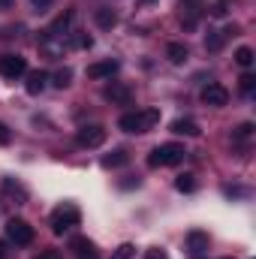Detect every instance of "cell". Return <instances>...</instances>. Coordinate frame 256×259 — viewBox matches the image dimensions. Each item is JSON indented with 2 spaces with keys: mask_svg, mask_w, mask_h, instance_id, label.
<instances>
[{
  "mask_svg": "<svg viewBox=\"0 0 256 259\" xmlns=\"http://www.w3.org/2000/svg\"><path fill=\"white\" fill-rule=\"evenodd\" d=\"M33 259H61V250H52V247H49V250H39Z\"/></svg>",
  "mask_w": 256,
  "mask_h": 259,
  "instance_id": "cell-30",
  "label": "cell"
},
{
  "mask_svg": "<svg viewBox=\"0 0 256 259\" xmlns=\"http://www.w3.org/2000/svg\"><path fill=\"white\" fill-rule=\"evenodd\" d=\"M72 18H75V12L72 9H66V12H61L52 24H49V30L42 33V39H61L66 30H69V24H72Z\"/></svg>",
  "mask_w": 256,
  "mask_h": 259,
  "instance_id": "cell-9",
  "label": "cell"
},
{
  "mask_svg": "<svg viewBox=\"0 0 256 259\" xmlns=\"http://www.w3.org/2000/svg\"><path fill=\"white\" fill-rule=\"evenodd\" d=\"M196 187H199V181H196L193 172H184V175L175 178V190H178V193H193Z\"/></svg>",
  "mask_w": 256,
  "mask_h": 259,
  "instance_id": "cell-19",
  "label": "cell"
},
{
  "mask_svg": "<svg viewBox=\"0 0 256 259\" xmlns=\"http://www.w3.org/2000/svg\"><path fill=\"white\" fill-rule=\"evenodd\" d=\"M0 75L9 78V81L27 75V58H21V55H3L0 58Z\"/></svg>",
  "mask_w": 256,
  "mask_h": 259,
  "instance_id": "cell-6",
  "label": "cell"
},
{
  "mask_svg": "<svg viewBox=\"0 0 256 259\" xmlns=\"http://www.w3.org/2000/svg\"><path fill=\"white\" fill-rule=\"evenodd\" d=\"M145 259H169V253L160 247H151V250H145Z\"/></svg>",
  "mask_w": 256,
  "mask_h": 259,
  "instance_id": "cell-28",
  "label": "cell"
},
{
  "mask_svg": "<svg viewBox=\"0 0 256 259\" xmlns=\"http://www.w3.org/2000/svg\"><path fill=\"white\" fill-rule=\"evenodd\" d=\"M52 3H55V0H30V6H33L36 12H46V9H49Z\"/></svg>",
  "mask_w": 256,
  "mask_h": 259,
  "instance_id": "cell-31",
  "label": "cell"
},
{
  "mask_svg": "<svg viewBox=\"0 0 256 259\" xmlns=\"http://www.w3.org/2000/svg\"><path fill=\"white\" fill-rule=\"evenodd\" d=\"M223 39H226L223 30H208V36H205V49H208V52H220V49H223Z\"/></svg>",
  "mask_w": 256,
  "mask_h": 259,
  "instance_id": "cell-21",
  "label": "cell"
},
{
  "mask_svg": "<svg viewBox=\"0 0 256 259\" xmlns=\"http://www.w3.org/2000/svg\"><path fill=\"white\" fill-rule=\"evenodd\" d=\"M121 69V64L115 61V58H106V61H97V64H91L88 66V78H112L115 72Z\"/></svg>",
  "mask_w": 256,
  "mask_h": 259,
  "instance_id": "cell-10",
  "label": "cell"
},
{
  "mask_svg": "<svg viewBox=\"0 0 256 259\" xmlns=\"http://www.w3.org/2000/svg\"><path fill=\"white\" fill-rule=\"evenodd\" d=\"M103 97H106L109 103H118V106H130V103H133V91H130L127 84H121V81L106 84V88H103Z\"/></svg>",
  "mask_w": 256,
  "mask_h": 259,
  "instance_id": "cell-8",
  "label": "cell"
},
{
  "mask_svg": "<svg viewBox=\"0 0 256 259\" xmlns=\"http://www.w3.org/2000/svg\"><path fill=\"white\" fill-rule=\"evenodd\" d=\"M226 6H229V0H217V3H214V15H226V12H229Z\"/></svg>",
  "mask_w": 256,
  "mask_h": 259,
  "instance_id": "cell-32",
  "label": "cell"
},
{
  "mask_svg": "<svg viewBox=\"0 0 256 259\" xmlns=\"http://www.w3.org/2000/svg\"><path fill=\"white\" fill-rule=\"evenodd\" d=\"M250 136H253V124H241V127L232 133V139H235V142H244V139H250Z\"/></svg>",
  "mask_w": 256,
  "mask_h": 259,
  "instance_id": "cell-25",
  "label": "cell"
},
{
  "mask_svg": "<svg viewBox=\"0 0 256 259\" xmlns=\"http://www.w3.org/2000/svg\"><path fill=\"white\" fill-rule=\"evenodd\" d=\"M235 64L244 66V69H250V66H253V49H250V46H241V49L235 52Z\"/></svg>",
  "mask_w": 256,
  "mask_h": 259,
  "instance_id": "cell-22",
  "label": "cell"
},
{
  "mask_svg": "<svg viewBox=\"0 0 256 259\" xmlns=\"http://www.w3.org/2000/svg\"><path fill=\"white\" fill-rule=\"evenodd\" d=\"M172 133L175 136H190V139H196L202 130H199V124L193 118H178V121H172Z\"/></svg>",
  "mask_w": 256,
  "mask_h": 259,
  "instance_id": "cell-16",
  "label": "cell"
},
{
  "mask_svg": "<svg viewBox=\"0 0 256 259\" xmlns=\"http://www.w3.org/2000/svg\"><path fill=\"white\" fill-rule=\"evenodd\" d=\"M241 91H244V94H253L256 91V75L253 72H244V75H241Z\"/></svg>",
  "mask_w": 256,
  "mask_h": 259,
  "instance_id": "cell-24",
  "label": "cell"
},
{
  "mask_svg": "<svg viewBox=\"0 0 256 259\" xmlns=\"http://www.w3.org/2000/svg\"><path fill=\"white\" fill-rule=\"evenodd\" d=\"M127 163H130V154L124 148H115L112 154L103 157V169H121V166H127Z\"/></svg>",
  "mask_w": 256,
  "mask_h": 259,
  "instance_id": "cell-17",
  "label": "cell"
},
{
  "mask_svg": "<svg viewBox=\"0 0 256 259\" xmlns=\"http://www.w3.org/2000/svg\"><path fill=\"white\" fill-rule=\"evenodd\" d=\"M208 244H211V238H208V232H202V229H193V232H187V250L190 253H205L208 250Z\"/></svg>",
  "mask_w": 256,
  "mask_h": 259,
  "instance_id": "cell-14",
  "label": "cell"
},
{
  "mask_svg": "<svg viewBox=\"0 0 256 259\" xmlns=\"http://www.w3.org/2000/svg\"><path fill=\"white\" fill-rule=\"evenodd\" d=\"M145 3H154V0H145Z\"/></svg>",
  "mask_w": 256,
  "mask_h": 259,
  "instance_id": "cell-35",
  "label": "cell"
},
{
  "mask_svg": "<svg viewBox=\"0 0 256 259\" xmlns=\"http://www.w3.org/2000/svg\"><path fill=\"white\" fill-rule=\"evenodd\" d=\"M166 58H169V64H175V66L187 64V58H190L187 42H169V46H166Z\"/></svg>",
  "mask_w": 256,
  "mask_h": 259,
  "instance_id": "cell-15",
  "label": "cell"
},
{
  "mask_svg": "<svg viewBox=\"0 0 256 259\" xmlns=\"http://www.w3.org/2000/svg\"><path fill=\"white\" fill-rule=\"evenodd\" d=\"M133 250H136L133 244H121V247L115 250V256H112V259H130V256H133Z\"/></svg>",
  "mask_w": 256,
  "mask_h": 259,
  "instance_id": "cell-27",
  "label": "cell"
},
{
  "mask_svg": "<svg viewBox=\"0 0 256 259\" xmlns=\"http://www.w3.org/2000/svg\"><path fill=\"white\" fill-rule=\"evenodd\" d=\"M106 136H109V130L103 127V124H84V127H78V133H75V142L81 148H100L106 142Z\"/></svg>",
  "mask_w": 256,
  "mask_h": 259,
  "instance_id": "cell-5",
  "label": "cell"
},
{
  "mask_svg": "<svg viewBox=\"0 0 256 259\" xmlns=\"http://www.w3.org/2000/svg\"><path fill=\"white\" fill-rule=\"evenodd\" d=\"M3 190H6V193H12V196H18V202H24V199H27V190H24L18 181H12V178H3Z\"/></svg>",
  "mask_w": 256,
  "mask_h": 259,
  "instance_id": "cell-23",
  "label": "cell"
},
{
  "mask_svg": "<svg viewBox=\"0 0 256 259\" xmlns=\"http://www.w3.org/2000/svg\"><path fill=\"white\" fill-rule=\"evenodd\" d=\"M94 21H97L103 30H112V27L118 24V12H115V9H109V6H103V9H97V12H94Z\"/></svg>",
  "mask_w": 256,
  "mask_h": 259,
  "instance_id": "cell-18",
  "label": "cell"
},
{
  "mask_svg": "<svg viewBox=\"0 0 256 259\" xmlns=\"http://www.w3.org/2000/svg\"><path fill=\"white\" fill-rule=\"evenodd\" d=\"M9 6H12V0H0V12H3V9H9Z\"/></svg>",
  "mask_w": 256,
  "mask_h": 259,
  "instance_id": "cell-33",
  "label": "cell"
},
{
  "mask_svg": "<svg viewBox=\"0 0 256 259\" xmlns=\"http://www.w3.org/2000/svg\"><path fill=\"white\" fill-rule=\"evenodd\" d=\"M69 250L78 259H97V244H94L91 238H84V235L72 238V241H69Z\"/></svg>",
  "mask_w": 256,
  "mask_h": 259,
  "instance_id": "cell-12",
  "label": "cell"
},
{
  "mask_svg": "<svg viewBox=\"0 0 256 259\" xmlns=\"http://www.w3.org/2000/svg\"><path fill=\"white\" fill-rule=\"evenodd\" d=\"M9 142H12V130L0 121V145H9Z\"/></svg>",
  "mask_w": 256,
  "mask_h": 259,
  "instance_id": "cell-29",
  "label": "cell"
},
{
  "mask_svg": "<svg viewBox=\"0 0 256 259\" xmlns=\"http://www.w3.org/2000/svg\"><path fill=\"white\" fill-rule=\"evenodd\" d=\"M187 157V151H184V145H178V142H166V145H157L151 154H148V166L151 169H163V166H178L181 160Z\"/></svg>",
  "mask_w": 256,
  "mask_h": 259,
  "instance_id": "cell-3",
  "label": "cell"
},
{
  "mask_svg": "<svg viewBox=\"0 0 256 259\" xmlns=\"http://www.w3.org/2000/svg\"><path fill=\"white\" fill-rule=\"evenodd\" d=\"M6 256H9V253H6V244L0 241V259H6Z\"/></svg>",
  "mask_w": 256,
  "mask_h": 259,
  "instance_id": "cell-34",
  "label": "cell"
},
{
  "mask_svg": "<svg viewBox=\"0 0 256 259\" xmlns=\"http://www.w3.org/2000/svg\"><path fill=\"white\" fill-rule=\"evenodd\" d=\"M49 81H52L55 88H61V91H64V88H69V84H72V69H69V66L58 69L55 75H49Z\"/></svg>",
  "mask_w": 256,
  "mask_h": 259,
  "instance_id": "cell-20",
  "label": "cell"
},
{
  "mask_svg": "<svg viewBox=\"0 0 256 259\" xmlns=\"http://www.w3.org/2000/svg\"><path fill=\"white\" fill-rule=\"evenodd\" d=\"M72 42H75V49H91V46H94V39H91L88 33H75Z\"/></svg>",
  "mask_w": 256,
  "mask_h": 259,
  "instance_id": "cell-26",
  "label": "cell"
},
{
  "mask_svg": "<svg viewBox=\"0 0 256 259\" xmlns=\"http://www.w3.org/2000/svg\"><path fill=\"white\" fill-rule=\"evenodd\" d=\"M46 84H49V72H46V69H33V72H27L24 91H27L30 97H36V94H42V91H46Z\"/></svg>",
  "mask_w": 256,
  "mask_h": 259,
  "instance_id": "cell-11",
  "label": "cell"
},
{
  "mask_svg": "<svg viewBox=\"0 0 256 259\" xmlns=\"http://www.w3.org/2000/svg\"><path fill=\"white\" fill-rule=\"evenodd\" d=\"M199 100H202L205 106H211V109H223V106L229 103V91H226L223 84H217V81H208V84L202 88Z\"/></svg>",
  "mask_w": 256,
  "mask_h": 259,
  "instance_id": "cell-7",
  "label": "cell"
},
{
  "mask_svg": "<svg viewBox=\"0 0 256 259\" xmlns=\"http://www.w3.org/2000/svg\"><path fill=\"white\" fill-rule=\"evenodd\" d=\"M78 223H81V211H78L75 202H64V205H58V208L52 211V217H49V226H52L55 235H64V232H69V229L78 226Z\"/></svg>",
  "mask_w": 256,
  "mask_h": 259,
  "instance_id": "cell-2",
  "label": "cell"
},
{
  "mask_svg": "<svg viewBox=\"0 0 256 259\" xmlns=\"http://www.w3.org/2000/svg\"><path fill=\"white\" fill-rule=\"evenodd\" d=\"M199 15H202V0H184V12H181V21L184 27L193 30L199 24Z\"/></svg>",
  "mask_w": 256,
  "mask_h": 259,
  "instance_id": "cell-13",
  "label": "cell"
},
{
  "mask_svg": "<svg viewBox=\"0 0 256 259\" xmlns=\"http://www.w3.org/2000/svg\"><path fill=\"white\" fill-rule=\"evenodd\" d=\"M6 238L15 244V247H27V244H33V226L27 223V220H21V217H9L6 220Z\"/></svg>",
  "mask_w": 256,
  "mask_h": 259,
  "instance_id": "cell-4",
  "label": "cell"
},
{
  "mask_svg": "<svg viewBox=\"0 0 256 259\" xmlns=\"http://www.w3.org/2000/svg\"><path fill=\"white\" fill-rule=\"evenodd\" d=\"M154 124H160V109L127 112V115L118 118V130H124V133H148Z\"/></svg>",
  "mask_w": 256,
  "mask_h": 259,
  "instance_id": "cell-1",
  "label": "cell"
},
{
  "mask_svg": "<svg viewBox=\"0 0 256 259\" xmlns=\"http://www.w3.org/2000/svg\"><path fill=\"white\" fill-rule=\"evenodd\" d=\"M226 259H235V256H226Z\"/></svg>",
  "mask_w": 256,
  "mask_h": 259,
  "instance_id": "cell-36",
  "label": "cell"
}]
</instances>
